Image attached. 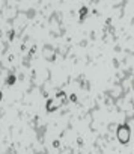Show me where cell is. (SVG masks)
<instances>
[{
    "mask_svg": "<svg viewBox=\"0 0 134 154\" xmlns=\"http://www.w3.org/2000/svg\"><path fill=\"white\" fill-rule=\"evenodd\" d=\"M42 56L45 57L47 60H54V59H56V52H54V49L50 47V46H44V49H42Z\"/></svg>",
    "mask_w": 134,
    "mask_h": 154,
    "instance_id": "cell-2",
    "label": "cell"
},
{
    "mask_svg": "<svg viewBox=\"0 0 134 154\" xmlns=\"http://www.w3.org/2000/svg\"><path fill=\"white\" fill-rule=\"evenodd\" d=\"M122 94H124V88H122V85H115L113 88H111V91H110V97L115 98V100H118Z\"/></svg>",
    "mask_w": 134,
    "mask_h": 154,
    "instance_id": "cell-4",
    "label": "cell"
},
{
    "mask_svg": "<svg viewBox=\"0 0 134 154\" xmlns=\"http://www.w3.org/2000/svg\"><path fill=\"white\" fill-rule=\"evenodd\" d=\"M84 14H87V8H81V9H80V15L83 17Z\"/></svg>",
    "mask_w": 134,
    "mask_h": 154,
    "instance_id": "cell-7",
    "label": "cell"
},
{
    "mask_svg": "<svg viewBox=\"0 0 134 154\" xmlns=\"http://www.w3.org/2000/svg\"><path fill=\"white\" fill-rule=\"evenodd\" d=\"M116 138L121 144H128L130 139H131V130L127 124H122V125H118V130H116Z\"/></svg>",
    "mask_w": 134,
    "mask_h": 154,
    "instance_id": "cell-1",
    "label": "cell"
},
{
    "mask_svg": "<svg viewBox=\"0 0 134 154\" xmlns=\"http://www.w3.org/2000/svg\"><path fill=\"white\" fill-rule=\"evenodd\" d=\"M60 104H62V103H60L56 97H54V98H50V100L47 101V112H54V111H57Z\"/></svg>",
    "mask_w": 134,
    "mask_h": 154,
    "instance_id": "cell-3",
    "label": "cell"
},
{
    "mask_svg": "<svg viewBox=\"0 0 134 154\" xmlns=\"http://www.w3.org/2000/svg\"><path fill=\"white\" fill-rule=\"evenodd\" d=\"M53 147H54V148H59V147H60V141H54V142H53Z\"/></svg>",
    "mask_w": 134,
    "mask_h": 154,
    "instance_id": "cell-8",
    "label": "cell"
},
{
    "mask_svg": "<svg viewBox=\"0 0 134 154\" xmlns=\"http://www.w3.org/2000/svg\"><path fill=\"white\" fill-rule=\"evenodd\" d=\"M15 82H17V77H15V76H14L12 73H11V74L8 76V79H6V83H8V85L11 86V85H14Z\"/></svg>",
    "mask_w": 134,
    "mask_h": 154,
    "instance_id": "cell-5",
    "label": "cell"
},
{
    "mask_svg": "<svg viewBox=\"0 0 134 154\" xmlns=\"http://www.w3.org/2000/svg\"><path fill=\"white\" fill-rule=\"evenodd\" d=\"M75 100H77V97H75V95L72 94V95H71V101H75Z\"/></svg>",
    "mask_w": 134,
    "mask_h": 154,
    "instance_id": "cell-9",
    "label": "cell"
},
{
    "mask_svg": "<svg viewBox=\"0 0 134 154\" xmlns=\"http://www.w3.org/2000/svg\"><path fill=\"white\" fill-rule=\"evenodd\" d=\"M56 98H57L60 103H65V101H66V95H65V92H57V94H56Z\"/></svg>",
    "mask_w": 134,
    "mask_h": 154,
    "instance_id": "cell-6",
    "label": "cell"
}]
</instances>
